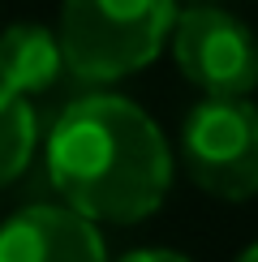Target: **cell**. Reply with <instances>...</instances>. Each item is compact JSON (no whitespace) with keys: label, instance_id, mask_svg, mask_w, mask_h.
I'll return each instance as SVG.
<instances>
[{"label":"cell","instance_id":"obj_6","mask_svg":"<svg viewBox=\"0 0 258 262\" xmlns=\"http://www.w3.org/2000/svg\"><path fill=\"white\" fill-rule=\"evenodd\" d=\"M60 73L64 48L56 30H48L43 21H13L0 30V82L9 91L35 99L60 82Z\"/></svg>","mask_w":258,"mask_h":262},{"label":"cell","instance_id":"obj_5","mask_svg":"<svg viewBox=\"0 0 258 262\" xmlns=\"http://www.w3.org/2000/svg\"><path fill=\"white\" fill-rule=\"evenodd\" d=\"M0 262H107V245L69 202H30L0 224Z\"/></svg>","mask_w":258,"mask_h":262},{"label":"cell","instance_id":"obj_7","mask_svg":"<svg viewBox=\"0 0 258 262\" xmlns=\"http://www.w3.org/2000/svg\"><path fill=\"white\" fill-rule=\"evenodd\" d=\"M39 150V112L26 95L0 82V189H9L30 168Z\"/></svg>","mask_w":258,"mask_h":262},{"label":"cell","instance_id":"obj_8","mask_svg":"<svg viewBox=\"0 0 258 262\" xmlns=\"http://www.w3.org/2000/svg\"><path fill=\"white\" fill-rule=\"evenodd\" d=\"M116 262H193V258L177 254V249H164V245H146V249H129V254L116 258Z\"/></svg>","mask_w":258,"mask_h":262},{"label":"cell","instance_id":"obj_3","mask_svg":"<svg viewBox=\"0 0 258 262\" xmlns=\"http://www.w3.org/2000/svg\"><path fill=\"white\" fill-rule=\"evenodd\" d=\"M181 168L211 198H258V103L250 95H202L181 125Z\"/></svg>","mask_w":258,"mask_h":262},{"label":"cell","instance_id":"obj_1","mask_svg":"<svg viewBox=\"0 0 258 262\" xmlns=\"http://www.w3.org/2000/svg\"><path fill=\"white\" fill-rule=\"evenodd\" d=\"M48 181L95 224H142L164 206L177 155L146 107L125 95H82L43 142Z\"/></svg>","mask_w":258,"mask_h":262},{"label":"cell","instance_id":"obj_2","mask_svg":"<svg viewBox=\"0 0 258 262\" xmlns=\"http://www.w3.org/2000/svg\"><path fill=\"white\" fill-rule=\"evenodd\" d=\"M177 0H60L64 69L103 86L146 69L172 39Z\"/></svg>","mask_w":258,"mask_h":262},{"label":"cell","instance_id":"obj_9","mask_svg":"<svg viewBox=\"0 0 258 262\" xmlns=\"http://www.w3.org/2000/svg\"><path fill=\"white\" fill-rule=\"evenodd\" d=\"M236 262H258V241H254V245H245L241 254H236Z\"/></svg>","mask_w":258,"mask_h":262},{"label":"cell","instance_id":"obj_4","mask_svg":"<svg viewBox=\"0 0 258 262\" xmlns=\"http://www.w3.org/2000/svg\"><path fill=\"white\" fill-rule=\"evenodd\" d=\"M172 60L181 78L202 95L258 91V35L236 13L215 5L181 9L172 21Z\"/></svg>","mask_w":258,"mask_h":262}]
</instances>
